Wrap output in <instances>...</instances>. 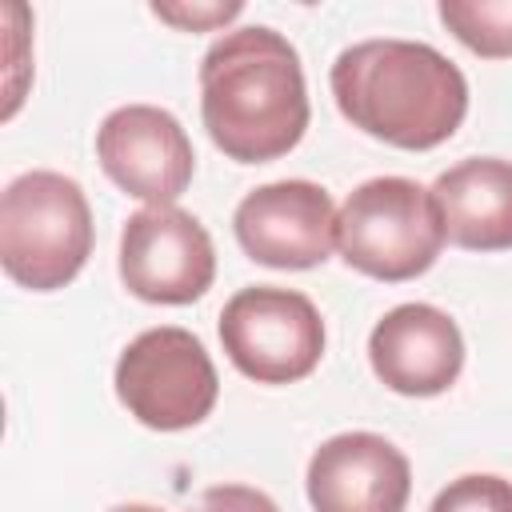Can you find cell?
Returning a JSON list of instances; mask_svg holds the SVG:
<instances>
[{"label":"cell","instance_id":"6da1fadb","mask_svg":"<svg viewBox=\"0 0 512 512\" xmlns=\"http://www.w3.org/2000/svg\"><path fill=\"white\" fill-rule=\"evenodd\" d=\"M300 52L268 24L224 32L200 60V120L236 164H268L292 152L308 128Z\"/></svg>","mask_w":512,"mask_h":512},{"label":"cell","instance_id":"7a4b0ae2","mask_svg":"<svg viewBox=\"0 0 512 512\" xmlns=\"http://www.w3.org/2000/svg\"><path fill=\"white\" fill-rule=\"evenodd\" d=\"M344 120L392 148L444 144L468 116L464 72L424 40H360L328 72Z\"/></svg>","mask_w":512,"mask_h":512},{"label":"cell","instance_id":"3957f363","mask_svg":"<svg viewBox=\"0 0 512 512\" xmlns=\"http://www.w3.org/2000/svg\"><path fill=\"white\" fill-rule=\"evenodd\" d=\"M92 256V208L84 188L48 168L16 176L0 196V264L32 288L56 292Z\"/></svg>","mask_w":512,"mask_h":512},{"label":"cell","instance_id":"277c9868","mask_svg":"<svg viewBox=\"0 0 512 512\" xmlns=\"http://www.w3.org/2000/svg\"><path fill=\"white\" fill-rule=\"evenodd\" d=\"M336 248L348 268L372 280H416L444 248V220L432 188L408 176L364 180L336 212Z\"/></svg>","mask_w":512,"mask_h":512},{"label":"cell","instance_id":"5b68a950","mask_svg":"<svg viewBox=\"0 0 512 512\" xmlns=\"http://www.w3.org/2000/svg\"><path fill=\"white\" fill-rule=\"evenodd\" d=\"M116 396L144 428L184 432L196 428L220 396V376L196 332L160 324L128 340L112 372Z\"/></svg>","mask_w":512,"mask_h":512},{"label":"cell","instance_id":"8992f818","mask_svg":"<svg viewBox=\"0 0 512 512\" xmlns=\"http://www.w3.org/2000/svg\"><path fill=\"white\" fill-rule=\"evenodd\" d=\"M220 344L236 372L256 384L304 380L324 356V320L296 288L252 284L220 312Z\"/></svg>","mask_w":512,"mask_h":512},{"label":"cell","instance_id":"52a82bcc","mask_svg":"<svg viewBox=\"0 0 512 512\" xmlns=\"http://www.w3.org/2000/svg\"><path fill=\"white\" fill-rule=\"evenodd\" d=\"M120 280L148 304H192L216 280V248L208 228L176 208H140L120 232Z\"/></svg>","mask_w":512,"mask_h":512},{"label":"cell","instance_id":"ba28073f","mask_svg":"<svg viewBox=\"0 0 512 512\" xmlns=\"http://www.w3.org/2000/svg\"><path fill=\"white\" fill-rule=\"evenodd\" d=\"M96 160L104 176L148 208L176 204L196 172V152L184 124L156 104L112 108L96 128Z\"/></svg>","mask_w":512,"mask_h":512},{"label":"cell","instance_id":"9c48e42d","mask_svg":"<svg viewBox=\"0 0 512 512\" xmlns=\"http://www.w3.org/2000/svg\"><path fill=\"white\" fill-rule=\"evenodd\" d=\"M232 232L256 264L316 268L336 248V204L312 180H272L236 204Z\"/></svg>","mask_w":512,"mask_h":512},{"label":"cell","instance_id":"30bf717a","mask_svg":"<svg viewBox=\"0 0 512 512\" xmlns=\"http://www.w3.org/2000/svg\"><path fill=\"white\" fill-rule=\"evenodd\" d=\"M304 484L312 512H404L412 464L380 432H340L312 452Z\"/></svg>","mask_w":512,"mask_h":512},{"label":"cell","instance_id":"8fae6325","mask_svg":"<svg viewBox=\"0 0 512 512\" xmlns=\"http://www.w3.org/2000/svg\"><path fill=\"white\" fill-rule=\"evenodd\" d=\"M368 364L400 396H440L464 368V336L436 304H396L368 332Z\"/></svg>","mask_w":512,"mask_h":512},{"label":"cell","instance_id":"7c38bea8","mask_svg":"<svg viewBox=\"0 0 512 512\" xmlns=\"http://www.w3.org/2000/svg\"><path fill=\"white\" fill-rule=\"evenodd\" d=\"M444 240L468 252L512 248V160L468 156L432 184Z\"/></svg>","mask_w":512,"mask_h":512},{"label":"cell","instance_id":"4fadbf2b","mask_svg":"<svg viewBox=\"0 0 512 512\" xmlns=\"http://www.w3.org/2000/svg\"><path fill=\"white\" fill-rule=\"evenodd\" d=\"M444 28L484 60L512 56V0H440Z\"/></svg>","mask_w":512,"mask_h":512},{"label":"cell","instance_id":"5bb4252c","mask_svg":"<svg viewBox=\"0 0 512 512\" xmlns=\"http://www.w3.org/2000/svg\"><path fill=\"white\" fill-rule=\"evenodd\" d=\"M428 512H512V480L492 472H468L440 488Z\"/></svg>","mask_w":512,"mask_h":512},{"label":"cell","instance_id":"9a60e30c","mask_svg":"<svg viewBox=\"0 0 512 512\" xmlns=\"http://www.w3.org/2000/svg\"><path fill=\"white\" fill-rule=\"evenodd\" d=\"M244 12L240 0L228 4H152V16L164 24H176L184 32H208V28H224L228 20H236Z\"/></svg>","mask_w":512,"mask_h":512},{"label":"cell","instance_id":"2e32d148","mask_svg":"<svg viewBox=\"0 0 512 512\" xmlns=\"http://www.w3.org/2000/svg\"><path fill=\"white\" fill-rule=\"evenodd\" d=\"M196 512H280V508L260 488H248V484H212V488H204Z\"/></svg>","mask_w":512,"mask_h":512},{"label":"cell","instance_id":"e0dca14e","mask_svg":"<svg viewBox=\"0 0 512 512\" xmlns=\"http://www.w3.org/2000/svg\"><path fill=\"white\" fill-rule=\"evenodd\" d=\"M108 512H164V508H156V504H116Z\"/></svg>","mask_w":512,"mask_h":512}]
</instances>
